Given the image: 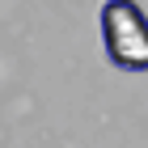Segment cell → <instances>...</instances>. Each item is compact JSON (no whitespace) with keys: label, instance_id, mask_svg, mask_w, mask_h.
Masks as SVG:
<instances>
[{"label":"cell","instance_id":"6da1fadb","mask_svg":"<svg viewBox=\"0 0 148 148\" xmlns=\"http://www.w3.org/2000/svg\"><path fill=\"white\" fill-rule=\"evenodd\" d=\"M102 51L119 72H148V13L136 0H106L97 9Z\"/></svg>","mask_w":148,"mask_h":148}]
</instances>
